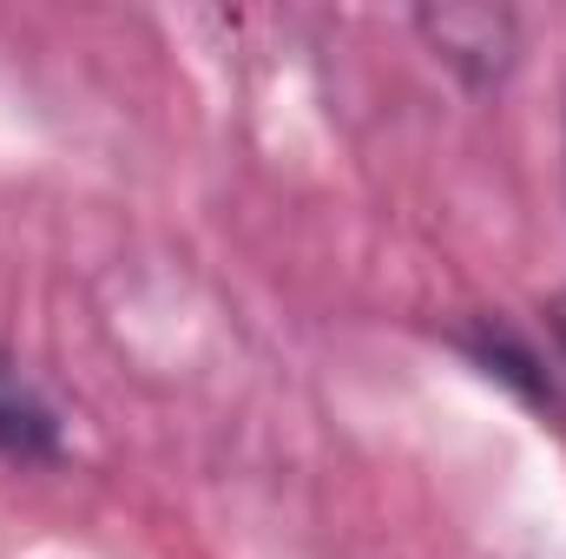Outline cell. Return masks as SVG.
I'll return each mask as SVG.
<instances>
[{
  "instance_id": "3",
  "label": "cell",
  "mask_w": 566,
  "mask_h": 559,
  "mask_svg": "<svg viewBox=\"0 0 566 559\" xmlns=\"http://www.w3.org/2000/svg\"><path fill=\"white\" fill-rule=\"evenodd\" d=\"M454 342H461V349H468V356H474V362H481L488 376H501V382H507L514 395H527L534 409H560L554 369H547V362H541V349H534L527 336H514V329H507L501 316H474V323H468V329H461Z\"/></svg>"
},
{
  "instance_id": "1",
  "label": "cell",
  "mask_w": 566,
  "mask_h": 559,
  "mask_svg": "<svg viewBox=\"0 0 566 559\" xmlns=\"http://www.w3.org/2000/svg\"><path fill=\"white\" fill-rule=\"evenodd\" d=\"M416 33L468 93H488L521 66V13L514 7H488V0L416 7Z\"/></svg>"
},
{
  "instance_id": "4",
  "label": "cell",
  "mask_w": 566,
  "mask_h": 559,
  "mask_svg": "<svg viewBox=\"0 0 566 559\" xmlns=\"http://www.w3.org/2000/svg\"><path fill=\"white\" fill-rule=\"evenodd\" d=\"M547 329H554V342H560V356H566V283H560V296L547 303Z\"/></svg>"
},
{
  "instance_id": "2",
  "label": "cell",
  "mask_w": 566,
  "mask_h": 559,
  "mask_svg": "<svg viewBox=\"0 0 566 559\" xmlns=\"http://www.w3.org/2000/svg\"><path fill=\"white\" fill-rule=\"evenodd\" d=\"M60 454H66V415L27 376V362L13 349H0V461H13V467H53Z\"/></svg>"
}]
</instances>
